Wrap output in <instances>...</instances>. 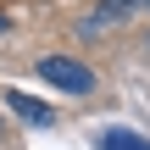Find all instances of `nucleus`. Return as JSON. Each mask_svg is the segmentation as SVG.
Instances as JSON below:
<instances>
[{"label": "nucleus", "mask_w": 150, "mask_h": 150, "mask_svg": "<svg viewBox=\"0 0 150 150\" xmlns=\"http://www.w3.org/2000/svg\"><path fill=\"white\" fill-rule=\"evenodd\" d=\"M6 106H11L22 122H33V128H50V122H56V111H50L45 100H33V95H17V89H11V95H6Z\"/></svg>", "instance_id": "nucleus-2"}, {"label": "nucleus", "mask_w": 150, "mask_h": 150, "mask_svg": "<svg viewBox=\"0 0 150 150\" xmlns=\"http://www.w3.org/2000/svg\"><path fill=\"white\" fill-rule=\"evenodd\" d=\"M100 150H150L145 134H128V128H106L100 134Z\"/></svg>", "instance_id": "nucleus-3"}, {"label": "nucleus", "mask_w": 150, "mask_h": 150, "mask_svg": "<svg viewBox=\"0 0 150 150\" xmlns=\"http://www.w3.org/2000/svg\"><path fill=\"white\" fill-rule=\"evenodd\" d=\"M39 78H45L50 89H61V95H89V89H95V67H83V61H72V56H45V61H39Z\"/></svg>", "instance_id": "nucleus-1"}, {"label": "nucleus", "mask_w": 150, "mask_h": 150, "mask_svg": "<svg viewBox=\"0 0 150 150\" xmlns=\"http://www.w3.org/2000/svg\"><path fill=\"white\" fill-rule=\"evenodd\" d=\"M150 0H100V11H95V17H100V22H117V17H128V11H145Z\"/></svg>", "instance_id": "nucleus-4"}]
</instances>
